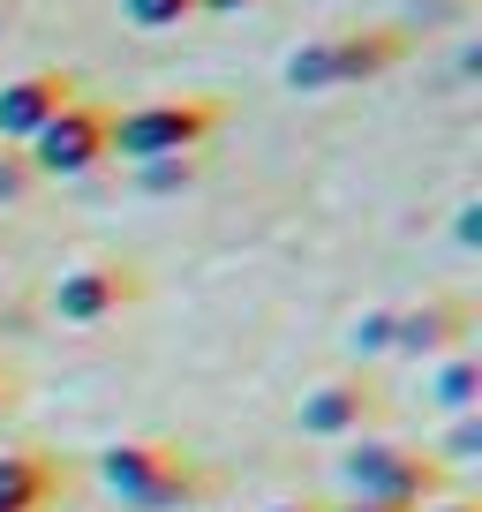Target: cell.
I'll list each match as a JSON object with an SVG mask.
<instances>
[{
	"instance_id": "8",
	"label": "cell",
	"mask_w": 482,
	"mask_h": 512,
	"mask_svg": "<svg viewBox=\"0 0 482 512\" xmlns=\"http://www.w3.org/2000/svg\"><path fill=\"white\" fill-rule=\"evenodd\" d=\"M76 91L83 83L68 68H31V76L0 83V144H31L61 106H76Z\"/></svg>"
},
{
	"instance_id": "18",
	"label": "cell",
	"mask_w": 482,
	"mask_h": 512,
	"mask_svg": "<svg viewBox=\"0 0 482 512\" xmlns=\"http://www.w3.org/2000/svg\"><path fill=\"white\" fill-rule=\"evenodd\" d=\"M241 8H257V0H196V16H241Z\"/></svg>"
},
{
	"instance_id": "19",
	"label": "cell",
	"mask_w": 482,
	"mask_h": 512,
	"mask_svg": "<svg viewBox=\"0 0 482 512\" xmlns=\"http://www.w3.org/2000/svg\"><path fill=\"white\" fill-rule=\"evenodd\" d=\"M460 241H467V249L482 241V204H467V211H460Z\"/></svg>"
},
{
	"instance_id": "6",
	"label": "cell",
	"mask_w": 482,
	"mask_h": 512,
	"mask_svg": "<svg viewBox=\"0 0 482 512\" xmlns=\"http://www.w3.org/2000/svg\"><path fill=\"white\" fill-rule=\"evenodd\" d=\"M144 302V272L136 264H76V272H61V287H53V317L61 324H106L121 317V309Z\"/></svg>"
},
{
	"instance_id": "5",
	"label": "cell",
	"mask_w": 482,
	"mask_h": 512,
	"mask_svg": "<svg viewBox=\"0 0 482 512\" xmlns=\"http://www.w3.org/2000/svg\"><path fill=\"white\" fill-rule=\"evenodd\" d=\"M23 151H31L38 181L91 174V166H106V159H113V113H106V106H91V98H76V106H61V113H53V121L38 128Z\"/></svg>"
},
{
	"instance_id": "12",
	"label": "cell",
	"mask_w": 482,
	"mask_h": 512,
	"mask_svg": "<svg viewBox=\"0 0 482 512\" xmlns=\"http://www.w3.org/2000/svg\"><path fill=\"white\" fill-rule=\"evenodd\" d=\"M196 174H204V151H181V159L136 166V189L144 196H181V189H196Z\"/></svg>"
},
{
	"instance_id": "20",
	"label": "cell",
	"mask_w": 482,
	"mask_h": 512,
	"mask_svg": "<svg viewBox=\"0 0 482 512\" xmlns=\"http://www.w3.org/2000/svg\"><path fill=\"white\" fill-rule=\"evenodd\" d=\"M324 512H407V505H377V497H347V505H324Z\"/></svg>"
},
{
	"instance_id": "3",
	"label": "cell",
	"mask_w": 482,
	"mask_h": 512,
	"mask_svg": "<svg viewBox=\"0 0 482 512\" xmlns=\"http://www.w3.org/2000/svg\"><path fill=\"white\" fill-rule=\"evenodd\" d=\"M219 128H226V98H151L136 113H113V151L129 166H151V159L204 151Z\"/></svg>"
},
{
	"instance_id": "4",
	"label": "cell",
	"mask_w": 482,
	"mask_h": 512,
	"mask_svg": "<svg viewBox=\"0 0 482 512\" xmlns=\"http://www.w3.org/2000/svg\"><path fill=\"white\" fill-rule=\"evenodd\" d=\"M415 53V31L400 23H370V31H347V38H317V46L287 53V83L294 91H339V83H370L385 68H400Z\"/></svg>"
},
{
	"instance_id": "2",
	"label": "cell",
	"mask_w": 482,
	"mask_h": 512,
	"mask_svg": "<svg viewBox=\"0 0 482 512\" xmlns=\"http://www.w3.org/2000/svg\"><path fill=\"white\" fill-rule=\"evenodd\" d=\"M339 475H347L354 497L407 505V512L452 497V467L437 460V452H422V445H392V437H354V445L339 452Z\"/></svg>"
},
{
	"instance_id": "21",
	"label": "cell",
	"mask_w": 482,
	"mask_h": 512,
	"mask_svg": "<svg viewBox=\"0 0 482 512\" xmlns=\"http://www.w3.org/2000/svg\"><path fill=\"white\" fill-rule=\"evenodd\" d=\"M422 512H482L475 497H437V505H422Z\"/></svg>"
},
{
	"instance_id": "7",
	"label": "cell",
	"mask_w": 482,
	"mask_h": 512,
	"mask_svg": "<svg viewBox=\"0 0 482 512\" xmlns=\"http://www.w3.org/2000/svg\"><path fill=\"white\" fill-rule=\"evenodd\" d=\"M385 415H392V400H385L377 377H332V384H317L302 400V430L309 437H362Z\"/></svg>"
},
{
	"instance_id": "22",
	"label": "cell",
	"mask_w": 482,
	"mask_h": 512,
	"mask_svg": "<svg viewBox=\"0 0 482 512\" xmlns=\"http://www.w3.org/2000/svg\"><path fill=\"white\" fill-rule=\"evenodd\" d=\"M272 512H324L317 497H287V505H272Z\"/></svg>"
},
{
	"instance_id": "1",
	"label": "cell",
	"mask_w": 482,
	"mask_h": 512,
	"mask_svg": "<svg viewBox=\"0 0 482 512\" xmlns=\"http://www.w3.org/2000/svg\"><path fill=\"white\" fill-rule=\"evenodd\" d=\"M98 482H106L129 512H181V505H196V497H211V475L181 445H166V437L106 445L98 452Z\"/></svg>"
},
{
	"instance_id": "15",
	"label": "cell",
	"mask_w": 482,
	"mask_h": 512,
	"mask_svg": "<svg viewBox=\"0 0 482 512\" xmlns=\"http://www.w3.org/2000/svg\"><path fill=\"white\" fill-rule=\"evenodd\" d=\"M482 452V415H452V430H445V452H437V460H475Z\"/></svg>"
},
{
	"instance_id": "16",
	"label": "cell",
	"mask_w": 482,
	"mask_h": 512,
	"mask_svg": "<svg viewBox=\"0 0 482 512\" xmlns=\"http://www.w3.org/2000/svg\"><path fill=\"white\" fill-rule=\"evenodd\" d=\"M385 347H392V309H370L354 324V354H385Z\"/></svg>"
},
{
	"instance_id": "11",
	"label": "cell",
	"mask_w": 482,
	"mask_h": 512,
	"mask_svg": "<svg viewBox=\"0 0 482 512\" xmlns=\"http://www.w3.org/2000/svg\"><path fill=\"white\" fill-rule=\"evenodd\" d=\"M430 400L452 407V415H475V400H482V362H475V354H445V369H437V384H430Z\"/></svg>"
},
{
	"instance_id": "17",
	"label": "cell",
	"mask_w": 482,
	"mask_h": 512,
	"mask_svg": "<svg viewBox=\"0 0 482 512\" xmlns=\"http://www.w3.org/2000/svg\"><path fill=\"white\" fill-rule=\"evenodd\" d=\"M16 407H23V369L0 362V415H16Z\"/></svg>"
},
{
	"instance_id": "14",
	"label": "cell",
	"mask_w": 482,
	"mask_h": 512,
	"mask_svg": "<svg viewBox=\"0 0 482 512\" xmlns=\"http://www.w3.org/2000/svg\"><path fill=\"white\" fill-rule=\"evenodd\" d=\"M196 16V0H129V23L136 31H174V23Z\"/></svg>"
},
{
	"instance_id": "23",
	"label": "cell",
	"mask_w": 482,
	"mask_h": 512,
	"mask_svg": "<svg viewBox=\"0 0 482 512\" xmlns=\"http://www.w3.org/2000/svg\"><path fill=\"white\" fill-rule=\"evenodd\" d=\"M0 512H8V505H0Z\"/></svg>"
},
{
	"instance_id": "9",
	"label": "cell",
	"mask_w": 482,
	"mask_h": 512,
	"mask_svg": "<svg viewBox=\"0 0 482 512\" xmlns=\"http://www.w3.org/2000/svg\"><path fill=\"white\" fill-rule=\"evenodd\" d=\"M467 332H475V302L467 294H437V302H415V309H392V347L400 354H460Z\"/></svg>"
},
{
	"instance_id": "10",
	"label": "cell",
	"mask_w": 482,
	"mask_h": 512,
	"mask_svg": "<svg viewBox=\"0 0 482 512\" xmlns=\"http://www.w3.org/2000/svg\"><path fill=\"white\" fill-rule=\"evenodd\" d=\"M61 497H68V467L53 452H38V445L0 452V505L8 512H53Z\"/></svg>"
},
{
	"instance_id": "13",
	"label": "cell",
	"mask_w": 482,
	"mask_h": 512,
	"mask_svg": "<svg viewBox=\"0 0 482 512\" xmlns=\"http://www.w3.org/2000/svg\"><path fill=\"white\" fill-rule=\"evenodd\" d=\"M38 189V166L23 144H0V204H23V196Z\"/></svg>"
}]
</instances>
